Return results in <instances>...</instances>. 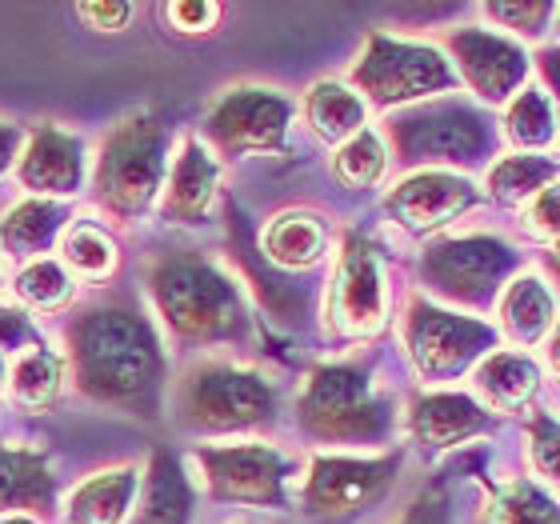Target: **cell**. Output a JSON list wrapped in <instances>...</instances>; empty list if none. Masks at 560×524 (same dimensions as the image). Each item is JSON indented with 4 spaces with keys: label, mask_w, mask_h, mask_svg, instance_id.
<instances>
[{
    "label": "cell",
    "mask_w": 560,
    "mask_h": 524,
    "mask_svg": "<svg viewBox=\"0 0 560 524\" xmlns=\"http://www.w3.org/2000/svg\"><path fill=\"white\" fill-rule=\"evenodd\" d=\"M549 364H552V373L560 376V325L552 328V337H549Z\"/></svg>",
    "instance_id": "obj_43"
},
{
    "label": "cell",
    "mask_w": 560,
    "mask_h": 524,
    "mask_svg": "<svg viewBox=\"0 0 560 524\" xmlns=\"http://www.w3.org/2000/svg\"><path fill=\"white\" fill-rule=\"evenodd\" d=\"M72 381L89 400L156 417L164 393V352L149 316L125 301L89 304L69 325Z\"/></svg>",
    "instance_id": "obj_1"
},
{
    "label": "cell",
    "mask_w": 560,
    "mask_h": 524,
    "mask_svg": "<svg viewBox=\"0 0 560 524\" xmlns=\"http://www.w3.org/2000/svg\"><path fill=\"white\" fill-rule=\"evenodd\" d=\"M540 369L537 361H528L525 352H492L477 364V388L492 408L501 412H516L528 405V396L537 393Z\"/></svg>",
    "instance_id": "obj_24"
},
{
    "label": "cell",
    "mask_w": 560,
    "mask_h": 524,
    "mask_svg": "<svg viewBox=\"0 0 560 524\" xmlns=\"http://www.w3.org/2000/svg\"><path fill=\"white\" fill-rule=\"evenodd\" d=\"M292 105L289 96L260 84H241L209 108L205 137L221 156H248V152H272L284 144Z\"/></svg>",
    "instance_id": "obj_12"
},
{
    "label": "cell",
    "mask_w": 560,
    "mask_h": 524,
    "mask_svg": "<svg viewBox=\"0 0 560 524\" xmlns=\"http://www.w3.org/2000/svg\"><path fill=\"white\" fill-rule=\"evenodd\" d=\"M501 328L513 345H537L552 328V292L540 277H516L501 301Z\"/></svg>",
    "instance_id": "obj_26"
},
{
    "label": "cell",
    "mask_w": 560,
    "mask_h": 524,
    "mask_svg": "<svg viewBox=\"0 0 560 524\" xmlns=\"http://www.w3.org/2000/svg\"><path fill=\"white\" fill-rule=\"evenodd\" d=\"M485 12H489V21L504 24L521 36H533V40L549 28L552 16H560L557 4H489Z\"/></svg>",
    "instance_id": "obj_35"
},
{
    "label": "cell",
    "mask_w": 560,
    "mask_h": 524,
    "mask_svg": "<svg viewBox=\"0 0 560 524\" xmlns=\"http://www.w3.org/2000/svg\"><path fill=\"white\" fill-rule=\"evenodd\" d=\"M137 468H108L96 473L69 497L72 524H120L129 516V504L137 497Z\"/></svg>",
    "instance_id": "obj_21"
},
{
    "label": "cell",
    "mask_w": 560,
    "mask_h": 524,
    "mask_svg": "<svg viewBox=\"0 0 560 524\" xmlns=\"http://www.w3.org/2000/svg\"><path fill=\"white\" fill-rule=\"evenodd\" d=\"M4 376H9V364H4V357H0V396H4Z\"/></svg>",
    "instance_id": "obj_45"
},
{
    "label": "cell",
    "mask_w": 560,
    "mask_h": 524,
    "mask_svg": "<svg viewBox=\"0 0 560 524\" xmlns=\"http://www.w3.org/2000/svg\"><path fill=\"white\" fill-rule=\"evenodd\" d=\"M352 84L369 96V105L393 108L420 101V96L453 93L456 72L436 45H417V40L373 33L361 60L352 65Z\"/></svg>",
    "instance_id": "obj_7"
},
{
    "label": "cell",
    "mask_w": 560,
    "mask_h": 524,
    "mask_svg": "<svg viewBox=\"0 0 560 524\" xmlns=\"http://www.w3.org/2000/svg\"><path fill=\"white\" fill-rule=\"evenodd\" d=\"M164 21L173 24L176 33H212V24L221 21V9L217 4H192V0H180V4H164Z\"/></svg>",
    "instance_id": "obj_38"
},
{
    "label": "cell",
    "mask_w": 560,
    "mask_h": 524,
    "mask_svg": "<svg viewBox=\"0 0 560 524\" xmlns=\"http://www.w3.org/2000/svg\"><path fill=\"white\" fill-rule=\"evenodd\" d=\"M388 140L400 164H477L497 144L492 120L460 96L409 108L388 120Z\"/></svg>",
    "instance_id": "obj_6"
},
{
    "label": "cell",
    "mask_w": 560,
    "mask_h": 524,
    "mask_svg": "<svg viewBox=\"0 0 560 524\" xmlns=\"http://www.w3.org/2000/svg\"><path fill=\"white\" fill-rule=\"evenodd\" d=\"M197 465L217 501L284 509L292 461L272 444H200Z\"/></svg>",
    "instance_id": "obj_11"
},
{
    "label": "cell",
    "mask_w": 560,
    "mask_h": 524,
    "mask_svg": "<svg viewBox=\"0 0 560 524\" xmlns=\"http://www.w3.org/2000/svg\"><path fill=\"white\" fill-rule=\"evenodd\" d=\"M409 429L429 449H453L492 429V417L468 393H420L409 408Z\"/></svg>",
    "instance_id": "obj_17"
},
{
    "label": "cell",
    "mask_w": 560,
    "mask_h": 524,
    "mask_svg": "<svg viewBox=\"0 0 560 524\" xmlns=\"http://www.w3.org/2000/svg\"><path fill=\"white\" fill-rule=\"evenodd\" d=\"M4 524H33V521H4Z\"/></svg>",
    "instance_id": "obj_46"
},
{
    "label": "cell",
    "mask_w": 560,
    "mask_h": 524,
    "mask_svg": "<svg viewBox=\"0 0 560 524\" xmlns=\"http://www.w3.org/2000/svg\"><path fill=\"white\" fill-rule=\"evenodd\" d=\"M480 524H560V501L533 480H509L492 492Z\"/></svg>",
    "instance_id": "obj_29"
},
{
    "label": "cell",
    "mask_w": 560,
    "mask_h": 524,
    "mask_svg": "<svg viewBox=\"0 0 560 524\" xmlns=\"http://www.w3.org/2000/svg\"><path fill=\"white\" fill-rule=\"evenodd\" d=\"M516 248L504 236L492 233H465V236H441L424 248L420 257V277L424 289L453 304L485 308L497 301L504 277L516 268Z\"/></svg>",
    "instance_id": "obj_8"
},
{
    "label": "cell",
    "mask_w": 560,
    "mask_h": 524,
    "mask_svg": "<svg viewBox=\"0 0 560 524\" xmlns=\"http://www.w3.org/2000/svg\"><path fill=\"white\" fill-rule=\"evenodd\" d=\"M16 144H21V129L0 120V173H4V168H9V161L16 156Z\"/></svg>",
    "instance_id": "obj_42"
},
{
    "label": "cell",
    "mask_w": 560,
    "mask_h": 524,
    "mask_svg": "<svg viewBox=\"0 0 560 524\" xmlns=\"http://www.w3.org/2000/svg\"><path fill=\"white\" fill-rule=\"evenodd\" d=\"M176 424L188 432H253L277 420V388L229 361L192 364L173 388Z\"/></svg>",
    "instance_id": "obj_4"
},
{
    "label": "cell",
    "mask_w": 560,
    "mask_h": 524,
    "mask_svg": "<svg viewBox=\"0 0 560 524\" xmlns=\"http://www.w3.org/2000/svg\"><path fill=\"white\" fill-rule=\"evenodd\" d=\"M296 420L313 441L373 444L393 432V405L376 388L369 364H316L296 400Z\"/></svg>",
    "instance_id": "obj_3"
},
{
    "label": "cell",
    "mask_w": 560,
    "mask_h": 524,
    "mask_svg": "<svg viewBox=\"0 0 560 524\" xmlns=\"http://www.w3.org/2000/svg\"><path fill=\"white\" fill-rule=\"evenodd\" d=\"M444 48L453 53L456 69L480 101L504 105L513 93H525L528 53L516 40L489 28H456L444 36Z\"/></svg>",
    "instance_id": "obj_14"
},
{
    "label": "cell",
    "mask_w": 560,
    "mask_h": 524,
    "mask_svg": "<svg viewBox=\"0 0 560 524\" xmlns=\"http://www.w3.org/2000/svg\"><path fill=\"white\" fill-rule=\"evenodd\" d=\"M405 345H409V357L420 376L453 381L477 361L492 357L497 328H489L485 321H472V316L436 308V304L417 296L409 304V321H405Z\"/></svg>",
    "instance_id": "obj_9"
},
{
    "label": "cell",
    "mask_w": 560,
    "mask_h": 524,
    "mask_svg": "<svg viewBox=\"0 0 560 524\" xmlns=\"http://www.w3.org/2000/svg\"><path fill=\"white\" fill-rule=\"evenodd\" d=\"M304 117H308V125H313V132L320 140L349 144L352 137L364 132L369 105H364V96H357L340 81H320L313 84V93L304 96Z\"/></svg>",
    "instance_id": "obj_22"
},
{
    "label": "cell",
    "mask_w": 560,
    "mask_h": 524,
    "mask_svg": "<svg viewBox=\"0 0 560 524\" xmlns=\"http://www.w3.org/2000/svg\"><path fill=\"white\" fill-rule=\"evenodd\" d=\"M28 349H45V337L40 328L28 321V313H21L16 304H0V357L4 352H28Z\"/></svg>",
    "instance_id": "obj_36"
},
{
    "label": "cell",
    "mask_w": 560,
    "mask_h": 524,
    "mask_svg": "<svg viewBox=\"0 0 560 524\" xmlns=\"http://www.w3.org/2000/svg\"><path fill=\"white\" fill-rule=\"evenodd\" d=\"M400 473V453L388 456H313L301 504L316 521H352L385 501Z\"/></svg>",
    "instance_id": "obj_10"
},
{
    "label": "cell",
    "mask_w": 560,
    "mask_h": 524,
    "mask_svg": "<svg viewBox=\"0 0 560 524\" xmlns=\"http://www.w3.org/2000/svg\"><path fill=\"white\" fill-rule=\"evenodd\" d=\"M525 229L537 236V241H560V181L528 200Z\"/></svg>",
    "instance_id": "obj_37"
},
{
    "label": "cell",
    "mask_w": 560,
    "mask_h": 524,
    "mask_svg": "<svg viewBox=\"0 0 560 524\" xmlns=\"http://www.w3.org/2000/svg\"><path fill=\"white\" fill-rule=\"evenodd\" d=\"M260 248L280 268H313L325 257L328 229L316 212H280L277 221L265 229Z\"/></svg>",
    "instance_id": "obj_23"
},
{
    "label": "cell",
    "mask_w": 560,
    "mask_h": 524,
    "mask_svg": "<svg viewBox=\"0 0 560 524\" xmlns=\"http://www.w3.org/2000/svg\"><path fill=\"white\" fill-rule=\"evenodd\" d=\"M397 524H453L448 521V504H444L441 492H424L409 504V513L400 516Z\"/></svg>",
    "instance_id": "obj_40"
},
{
    "label": "cell",
    "mask_w": 560,
    "mask_h": 524,
    "mask_svg": "<svg viewBox=\"0 0 560 524\" xmlns=\"http://www.w3.org/2000/svg\"><path fill=\"white\" fill-rule=\"evenodd\" d=\"M21 181L33 193L69 197L84 181V144L72 132H60L57 125H40L21 152Z\"/></svg>",
    "instance_id": "obj_16"
},
{
    "label": "cell",
    "mask_w": 560,
    "mask_h": 524,
    "mask_svg": "<svg viewBox=\"0 0 560 524\" xmlns=\"http://www.w3.org/2000/svg\"><path fill=\"white\" fill-rule=\"evenodd\" d=\"M560 181V161L557 156H545V152H516V156H501L492 164L485 185H489V197L501 200V205H521V200H533L537 193H545L549 185Z\"/></svg>",
    "instance_id": "obj_25"
},
{
    "label": "cell",
    "mask_w": 560,
    "mask_h": 524,
    "mask_svg": "<svg viewBox=\"0 0 560 524\" xmlns=\"http://www.w3.org/2000/svg\"><path fill=\"white\" fill-rule=\"evenodd\" d=\"M388 316V289L385 265L364 236L352 233L340 253L337 277H332V301H328V321L340 337H373L381 333Z\"/></svg>",
    "instance_id": "obj_13"
},
{
    "label": "cell",
    "mask_w": 560,
    "mask_h": 524,
    "mask_svg": "<svg viewBox=\"0 0 560 524\" xmlns=\"http://www.w3.org/2000/svg\"><path fill=\"white\" fill-rule=\"evenodd\" d=\"M477 205V188L468 176L441 173V168H429V173H417L409 181H400L393 193H388L385 209L397 224H405L409 233H432V229H444L453 224L460 212H468Z\"/></svg>",
    "instance_id": "obj_15"
},
{
    "label": "cell",
    "mask_w": 560,
    "mask_h": 524,
    "mask_svg": "<svg viewBox=\"0 0 560 524\" xmlns=\"http://www.w3.org/2000/svg\"><path fill=\"white\" fill-rule=\"evenodd\" d=\"M60 248H65V260L81 280H105L117 268V245H113V236L101 224H72L65 241H60Z\"/></svg>",
    "instance_id": "obj_31"
},
{
    "label": "cell",
    "mask_w": 560,
    "mask_h": 524,
    "mask_svg": "<svg viewBox=\"0 0 560 524\" xmlns=\"http://www.w3.org/2000/svg\"><path fill=\"white\" fill-rule=\"evenodd\" d=\"M60 373H65V364L52 349H28L21 352L9 369V396L12 405L28 408V412H40L57 400L60 393Z\"/></svg>",
    "instance_id": "obj_28"
},
{
    "label": "cell",
    "mask_w": 560,
    "mask_h": 524,
    "mask_svg": "<svg viewBox=\"0 0 560 524\" xmlns=\"http://www.w3.org/2000/svg\"><path fill=\"white\" fill-rule=\"evenodd\" d=\"M57 504V480L40 449L0 444V513H48Z\"/></svg>",
    "instance_id": "obj_19"
},
{
    "label": "cell",
    "mask_w": 560,
    "mask_h": 524,
    "mask_svg": "<svg viewBox=\"0 0 560 524\" xmlns=\"http://www.w3.org/2000/svg\"><path fill=\"white\" fill-rule=\"evenodd\" d=\"M69 221V209L57 205V200H24L4 217L0 224V241L12 257H36L52 245V236L60 233V224Z\"/></svg>",
    "instance_id": "obj_27"
},
{
    "label": "cell",
    "mask_w": 560,
    "mask_h": 524,
    "mask_svg": "<svg viewBox=\"0 0 560 524\" xmlns=\"http://www.w3.org/2000/svg\"><path fill=\"white\" fill-rule=\"evenodd\" d=\"M149 292L156 313L185 345H224L248 328L245 301L221 268L192 248H164L149 265Z\"/></svg>",
    "instance_id": "obj_2"
},
{
    "label": "cell",
    "mask_w": 560,
    "mask_h": 524,
    "mask_svg": "<svg viewBox=\"0 0 560 524\" xmlns=\"http://www.w3.org/2000/svg\"><path fill=\"white\" fill-rule=\"evenodd\" d=\"M217 161L197 137H188L180 144L173 173H168V188H164V221L173 224H200L209 217L212 197H217Z\"/></svg>",
    "instance_id": "obj_18"
},
{
    "label": "cell",
    "mask_w": 560,
    "mask_h": 524,
    "mask_svg": "<svg viewBox=\"0 0 560 524\" xmlns=\"http://www.w3.org/2000/svg\"><path fill=\"white\" fill-rule=\"evenodd\" d=\"M77 16L81 21H89L93 28H101V33H117V28H125L132 16V4H81L77 9Z\"/></svg>",
    "instance_id": "obj_39"
},
{
    "label": "cell",
    "mask_w": 560,
    "mask_h": 524,
    "mask_svg": "<svg viewBox=\"0 0 560 524\" xmlns=\"http://www.w3.org/2000/svg\"><path fill=\"white\" fill-rule=\"evenodd\" d=\"M188 516H192V485L185 477V465L176 461V453L156 449L132 524H188Z\"/></svg>",
    "instance_id": "obj_20"
},
{
    "label": "cell",
    "mask_w": 560,
    "mask_h": 524,
    "mask_svg": "<svg viewBox=\"0 0 560 524\" xmlns=\"http://www.w3.org/2000/svg\"><path fill=\"white\" fill-rule=\"evenodd\" d=\"M164 156H168V129L161 120L149 113L120 120L96 156V200L120 221L140 217L161 193Z\"/></svg>",
    "instance_id": "obj_5"
},
{
    "label": "cell",
    "mask_w": 560,
    "mask_h": 524,
    "mask_svg": "<svg viewBox=\"0 0 560 524\" xmlns=\"http://www.w3.org/2000/svg\"><path fill=\"white\" fill-rule=\"evenodd\" d=\"M545 268H549V277L557 280V289H560V241H557V248H552L549 257H545Z\"/></svg>",
    "instance_id": "obj_44"
},
{
    "label": "cell",
    "mask_w": 560,
    "mask_h": 524,
    "mask_svg": "<svg viewBox=\"0 0 560 524\" xmlns=\"http://www.w3.org/2000/svg\"><path fill=\"white\" fill-rule=\"evenodd\" d=\"M504 132L516 149H549L557 140V105L552 96L537 84H528L525 93H516V101L509 105V117H504Z\"/></svg>",
    "instance_id": "obj_30"
},
{
    "label": "cell",
    "mask_w": 560,
    "mask_h": 524,
    "mask_svg": "<svg viewBox=\"0 0 560 524\" xmlns=\"http://www.w3.org/2000/svg\"><path fill=\"white\" fill-rule=\"evenodd\" d=\"M528 456L540 477L560 489V420L545 408H533L528 417Z\"/></svg>",
    "instance_id": "obj_34"
},
{
    "label": "cell",
    "mask_w": 560,
    "mask_h": 524,
    "mask_svg": "<svg viewBox=\"0 0 560 524\" xmlns=\"http://www.w3.org/2000/svg\"><path fill=\"white\" fill-rule=\"evenodd\" d=\"M16 292H21V301H28L33 308H60V304H69V296H72V277L57 260L40 257L16 277Z\"/></svg>",
    "instance_id": "obj_33"
},
{
    "label": "cell",
    "mask_w": 560,
    "mask_h": 524,
    "mask_svg": "<svg viewBox=\"0 0 560 524\" xmlns=\"http://www.w3.org/2000/svg\"><path fill=\"white\" fill-rule=\"evenodd\" d=\"M540 72H545V81H549L552 96H557L560 105V48H545L540 53Z\"/></svg>",
    "instance_id": "obj_41"
},
{
    "label": "cell",
    "mask_w": 560,
    "mask_h": 524,
    "mask_svg": "<svg viewBox=\"0 0 560 524\" xmlns=\"http://www.w3.org/2000/svg\"><path fill=\"white\" fill-rule=\"evenodd\" d=\"M388 152L385 140L376 132L364 129L361 137H352L349 144H340L337 161H332V173L345 188H373L381 176H385Z\"/></svg>",
    "instance_id": "obj_32"
}]
</instances>
